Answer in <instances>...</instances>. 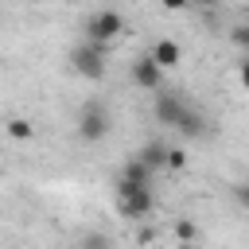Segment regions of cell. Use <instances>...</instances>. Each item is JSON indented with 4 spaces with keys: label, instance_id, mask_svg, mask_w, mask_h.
<instances>
[{
    "label": "cell",
    "instance_id": "cell-11",
    "mask_svg": "<svg viewBox=\"0 0 249 249\" xmlns=\"http://www.w3.org/2000/svg\"><path fill=\"white\" fill-rule=\"evenodd\" d=\"M8 136H12V140H31V136H35V124L23 121V117H12V121H8Z\"/></svg>",
    "mask_w": 249,
    "mask_h": 249
},
{
    "label": "cell",
    "instance_id": "cell-5",
    "mask_svg": "<svg viewBox=\"0 0 249 249\" xmlns=\"http://www.w3.org/2000/svg\"><path fill=\"white\" fill-rule=\"evenodd\" d=\"M132 82H136L140 89H152V93H156V89L163 86V66H160L152 54H140V58L132 62Z\"/></svg>",
    "mask_w": 249,
    "mask_h": 249
},
{
    "label": "cell",
    "instance_id": "cell-2",
    "mask_svg": "<svg viewBox=\"0 0 249 249\" xmlns=\"http://www.w3.org/2000/svg\"><path fill=\"white\" fill-rule=\"evenodd\" d=\"M70 66H74V74H82V78H89V82H101V78H105V47L93 43V39L78 43V47L70 51Z\"/></svg>",
    "mask_w": 249,
    "mask_h": 249
},
{
    "label": "cell",
    "instance_id": "cell-13",
    "mask_svg": "<svg viewBox=\"0 0 249 249\" xmlns=\"http://www.w3.org/2000/svg\"><path fill=\"white\" fill-rule=\"evenodd\" d=\"M175 237H179V241H198V230H195L191 222H175Z\"/></svg>",
    "mask_w": 249,
    "mask_h": 249
},
{
    "label": "cell",
    "instance_id": "cell-10",
    "mask_svg": "<svg viewBox=\"0 0 249 249\" xmlns=\"http://www.w3.org/2000/svg\"><path fill=\"white\" fill-rule=\"evenodd\" d=\"M121 179H132V183H152V167H148L140 156H132V160H124Z\"/></svg>",
    "mask_w": 249,
    "mask_h": 249
},
{
    "label": "cell",
    "instance_id": "cell-6",
    "mask_svg": "<svg viewBox=\"0 0 249 249\" xmlns=\"http://www.w3.org/2000/svg\"><path fill=\"white\" fill-rule=\"evenodd\" d=\"M187 109V101L179 97V93H163V86L156 89V105H152V113H156V124H171L175 128V121H179V113Z\"/></svg>",
    "mask_w": 249,
    "mask_h": 249
},
{
    "label": "cell",
    "instance_id": "cell-18",
    "mask_svg": "<svg viewBox=\"0 0 249 249\" xmlns=\"http://www.w3.org/2000/svg\"><path fill=\"white\" fill-rule=\"evenodd\" d=\"M31 4H47V0H31Z\"/></svg>",
    "mask_w": 249,
    "mask_h": 249
},
{
    "label": "cell",
    "instance_id": "cell-8",
    "mask_svg": "<svg viewBox=\"0 0 249 249\" xmlns=\"http://www.w3.org/2000/svg\"><path fill=\"white\" fill-rule=\"evenodd\" d=\"M152 58H156L163 70H175V66H179V58H183V51H179V43H175V39H160V43L152 47Z\"/></svg>",
    "mask_w": 249,
    "mask_h": 249
},
{
    "label": "cell",
    "instance_id": "cell-16",
    "mask_svg": "<svg viewBox=\"0 0 249 249\" xmlns=\"http://www.w3.org/2000/svg\"><path fill=\"white\" fill-rule=\"evenodd\" d=\"M237 78H241V86H245V89H249V54H245V62H241V66H237Z\"/></svg>",
    "mask_w": 249,
    "mask_h": 249
},
{
    "label": "cell",
    "instance_id": "cell-3",
    "mask_svg": "<svg viewBox=\"0 0 249 249\" xmlns=\"http://www.w3.org/2000/svg\"><path fill=\"white\" fill-rule=\"evenodd\" d=\"M109 128H113V121H109L105 105H101V101H86L82 113H78V136H82L86 144H97V140L109 136Z\"/></svg>",
    "mask_w": 249,
    "mask_h": 249
},
{
    "label": "cell",
    "instance_id": "cell-1",
    "mask_svg": "<svg viewBox=\"0 0 249 249\" xmlns=\"http://www.w3.org/2000/svg\"><path fill=\"white\" fill-rule=\"evenodd\" d=\"M117 210L124 218H148L156 210V195H152V183H132V179H121L117 183Z\"/></svg>",
    "mask_w": 249,
    "mask_h": 249
},
{
    "label": "cell",
    "instance_id": "cell-9",
    "mask_svg": "<svg viewBox=\"0 0 249 249\" xmlns=\"http://www.w3.org/2000/svg\"><path fill=\"white\" fill-rule=\"evenodd\" d=\"M136 156H140V160H144V163L156 171V167H163V160H167V144H163V140H148V144H144Z\"/></svg>",
    "mask_w": 249,
    "mask_h": 249
},
{
    "label": "cell",
    "instance_id": "cell-17",
    "mask_svg": "<svg viewBox=\"0 0 249 249\" xmlns=\"http://www.w3.org/2000/svg\"><path fill=\"white\" fill-rule=\"evenodd\" d=\"M191 4H202V8H214L218 0H191Z\"/></svg>",
    "mask_w": 249,
    "mask_h": 249
},
{
    "label": "cell",
    "instance_id": "cell-7",
    "mask_svg": "<svg viewBox=\"0 0 249 249\" xmlns=\"http://www.w3.org/2000/svg\"><path fill=\"white\" fill-rule=\"evenodd\" d=\"M175 128H179L187 140H198V136H206V117H202L198 109H183L179 121H175Z\"/></svg>",
    "mask_w": 249,
    "mask_h": 249
},
{
    "label": "cell",
    "instance_id": "cell-4",
    "mask_svg": "<svg viewBox=\"0 0 249 249\" xmlns=\"http://www.w3.org/2000/svg\"><path fill=\"white\" fill-rule=\"evenodd\" d=\"M121 31H124V19L113 12V8H101V12H93L89 19H86V39H93V43H113V39H121Z\"/></svg>",
    "mask_w": 249,
    "mask_h": 249
},
{
    "label": "cell",
    "instance_id": "cell-15",
    "mask_svg": "<svg viewBox=\"0 0 249 249\" xmlns=\"http://www.w3.org/2000/svg\"><path fill=\"white\" fill-rule=\"evenodd\" d=\"M233 43H237V47H241V51H245V54H249V23H245V27H237V31H233Z\"/></svg>",
    "mask_w": 249,
    "mask_h": 249
},
{
    "label": "cell",
    "instance_id": "cell-12",
    "mask_svg": "<svg viewBox=\"0 0 249 249\" xmlns=\"http://www.w3.org/2000/svg\"><path fill=\"white\" fill-rule=\"evenodd\" d=\"M163 167H171V171H183V167H187V152H183V148H167V160H163Z\"/></svg>",
    "mask_w": 249,
    "mask_h": 249
},
{
    "label": "cell",
    "instance_id": "cell-14",
    "mask_svg": "<svg viewBox=\"0 0 249 249\" xmlns=\"http://www.w3.org/2000/svg\"><path fill=\"white\" fill-rule=\"evenodd\" d=\"M233 198H237V202L249 210V179H245V183H233Z\"/></svg>",
    "mask_w": 249,
    "mask_h": 249
}]
</instances>
